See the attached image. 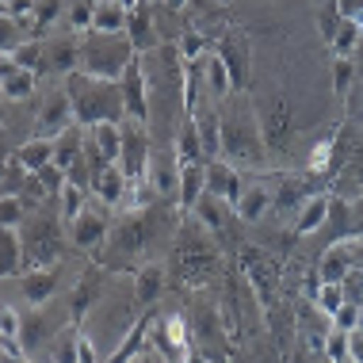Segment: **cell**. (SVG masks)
<instances>
[{
	"mask_svg": "<svg viewBox=\"0 0 363 363\" xmlns=\"http://www.w3.org/2000/svg\"><path fill=\"white\" fill-rule=\"evenodd\" d=\"M12 57H16L19 65H27V69L38 73V69H43V38H31V43L23 38V43L12 50Z\"/></svg>",
	"mask_w": 363,
	"mask_h": 363,
	"instance_id": "obj_37",
	"label": "cell"
},
{
	"mask_svg": "<svg viewBox=\"0 0 363 363\" xmlns=\"http://www.w3.org/2000/svg\"><path fill=\"white\" fill-rule=\"evenodd\" d=\"M207 50H211V46H207V38H203L199 31H184L180 35V62L191 65V62H199Z\"/></svg>",
	"mask_w": 363,
	"mask_h": 363,
	"instance_id": "obj_39",
	"label": "cell"
},
{
	"mask_svg": "<svg viewBox=\"0 0 363 363\" xmlns=\"http://www.w3.org/2000/svg\"><path fill=\"white\" fill-rule=\"evenodd\" d=\"M16 161H19V169H27V172H38L43 164H50L54 161V138H46V134H38V138L31 142H23L16 150Z\"/></svg>",
	"mask_w": 363,
	"mask_h": 363,
	"instance_id": "obj_25",
	"label": "cell"
},
{
	"mask_svg": "<svg viewBox=\"0 0 363 363\" xmlns=\"http://www.w3.org/2000/svg\"><path fill=\"white\" fill-rule=\"evenodd\" d=\"M65 88H69L77 123H84V126H92V123H119L123 115H126V107H123V84L119 81H104V77L73 69L69 81H65Z\"/></svg>",
	"mask_w": 363,
	"mask_h": 363,
	"instance_id": "obj_1",
	"label": "cell"
},
{
	"mask_svg": "<svg viewBox=\"0 0 363 363\" xmlns=\"http://www.w3.org/2000/svg\"><path fill=\"white\" fill-rule=\"evenodd\" d=\"M195 214H199V222H203V230H214L218 233L222 230V199L218 195H211V191H203L199 195V203L191 207Z\"/></svg>",
	"mask_w": 363,
	"mask_h": 363,
	"instance_id": "obj_32",
	"label": "cell"
},
{
	"mask_svg": "<svg viewBox=\"0 0 363 363\" xmlns=\"http://www.w3.org/2000/svg\"><path fill=\"white\" fill-rule=\"evenodd\" d=\"M81 153H84V134H81V126H65L62 134H54V164L57 169H65L69 172L77 161H81Z\"/></svg>",
	"mask_w": 363,
	"mask_h": 363,
	"instance_id": "obj_24",
	"label": "cell"
},
{
	"mask_svg": "<svg viewBox=\"0 0 363 363\" xmlns=\"http://www.w3.org/2000/svg\"><path fill=\"white\" fill-rule=\"evenodd\" d=\"M27 218V207H23V199H19L16 191H8V195H0V225H23Z\"/></svg>",
	"mask_w": 363,
	"mask_h": 363,
	"instance_id": "obj_35",
	"label": "cell"
},
{
	"mask_svg": "<svg viewBox=\"0 0 363 363\" xmlns=\"http://www.w3.org/2000/svg\"><path fill=\"white\" fill-rule=\"evenodd\" d=\"M84 142L100 153L104 164H111V161H119V157H123V126L119 123H92V126H88V134H84Z\"/></svg>",
	"mask_w": 363,
	"mask_h": 363,
	"instance_id": "obj_18",
	"label": "cell"
},
{
	"mask_svg": "<svg viewBox=\"0 0 363 363\" xmlns=\"http://www.w3.org/2000/svg\"><path fill=\"white\" fill-rule=\"evenodd\" d=\"M333 325L337 329H345V333H352V329H359V302H345L337 313H333Z\"/></svg>",
	"mask_w": 363,
	"mask_h": 363,
	"instance_id": "obj_42",
	"label": "cell"
},
{
	"mask_svg": "<svg viewBox=\"0 0 363 363\" xmlns=\"http://www.w3.org/2000/svg\"><path fill=\"white\" fill-rule=\"evenodd\" d=\"M96 291H100V276H96V272H84L81 283L73 287V298H69V306H73L69 318H73V321H81L84 313H88V306L96 302Z\"/></svg>",
	"mask_w": 363,
	"mask_h": 363,
	"instance_id": "obj_30",
	"label": "cell"
},
{
	"mask_svg": "<svg viewBox=\"0 0 363 363\" xmlns=\"http://www.w3.org/2000/svg\"><path fill=\"white\" fill-rule=\"evenodd\" d=\"M260 150H264V145H260V130H257V119H252L249 104H245L241 96L230 92V104L222 107V157L230 153L233 161L257 164Z\"/></svg>",
	"mask_w": 363,
	"mask_h": 363,
	"instance_id": "obj_3",
	"label": "cell"
},
{
	"mask_svg": "<svg viewBox=\"0 0 363 363\" xmlns=\"http://www.w3.org/2000/svg\"><path fill=\"white\" fill-rule=\"evenodd\" d=\"M184 161H207L203 157V138H199V126H195V119L188 115L180 126V138H176V164Z\"/></svg>",
	"mask_w": 363,
	"mask_h": 363,
	"instance_id": "obj_29",
	"label": "cell"
},
{
	"mask_svg": "<svg viewBox=\"0 0 363 363\" xmlns=\"http://www.w3.org/2000/svg\"><path fill=\"white\" fill-rule=\"evenodd\" d=\"M92 4L96 0H73V8H69L73 31H88V27H92Z\"/></svg>",
	"mask_w": 363,
	"mask_h": 363,
	"instance_id": "obj_43",
	"label": "cell"
},
{
	"mask_svg": "<svg viewBox=\"0 0 363 363\" xmlns=\"http://www.w3.org/2000/svg\"><path fill=\"white\" fill-rule=\"evenodd\" d=\"M43 69L65 73V77H69L73 69H81V38H77V35L43 38Z\"/></svg>",
	"mask_w": 363,
	"mask_h": 363,
	"instance_id": "obj_7",
	"label": "cell"
},
{
	"mask_svg": "<svg viewBox=\"0 0 363 363\" xmlns=\"http://www.w3.org/2000/svg\"><path fill=\"white\" fill-rule=\"evenodd\" d=\"M199 77H203V92L211 96V100H230V92H233V77H230V65L222 62V54L211 50L199 57Z\"/></svg>",
	"mask_w": 363,
	"mask_h": 363,
	"instance_id": "obj_11",
	"label": "cell"
},
{
	"mask_svg": "<svg viewBox=\"0 0 363 363\" xmlns=\"http://www.w3.org/2000/svg\"><path fill=\"white\" fill-rule=\"evenodd\" d=\"M329 150H333V145L321 142L318 150H313V157H310V169H325V164H329Z\"/></svg>",
	"mask_w": 363,
	"mask_h": 363,
	"instance_id": "obj_49",
	"label": "cell"
},
{
	"mask_svg": "<svg viewBox=\"0 0 363 363\" xmlns=\"http://www.w3.org/2000/svg\"><path fill=\"white\" fill-rule=\"evenodd\" d=\"M325 356H329V359H348V333H345V329L333 325L329 340H325Z\"/></svg>",
	"mask_w": 363,
	"mask_h": 363,
	"instance_id": "obj_44",
	"label": "cell"
},
{
	"mask_svg": "<svg viewBox=\"0 0 363 363\" xmlns=\"http://www.w3.org/2000/svg\"><path fill=\"white\" fill-rule=\"evenodd\" d=\"M333 84H337V92H348V84H352V57H337V65H333Z\"/></svg>",
	"mask_w": 363,
	"mask_h": 363,
	"instance_id": "obj_46",
	"label": "cell"
},
{
	"mask_svg": "<svg viewBox=\"0 0 363 363\" xmlns=\"http://www.w3.org/2000/svg\"><path fill=\"white\" fill-rule=\"evenodd\" d=\"M348 302V291H345V283H321L318 287V310L325 313V318H333L340 306Z\"/></svg>",
	"mask_w": 363,
	"mask_h": 363,
	"instance_id": "obj_33",
	"label": "cell"
},
{
	"mask_svg": "<svg viewBox=\"0 0 363 363\" xmlns=\"http://www.w3.org/2000/svg\"><path fill=\"white\" fill-rule=\"evenodd\" d=\"M245 188V180H241V172H238V164L230 161V157H214V161H207V191L211 195H218L222 203H238V195Z\"/></svg>",
	"mask_w": 363,
	"mask_h": 363,
	"instance_id": "obj_9",
	"label": "cell"
},
{
	"mask_svg": "<svg viewBox=\"0 0 363 363\" xmlns=\"http://www.w3.org/2000/svg\"><path fill=\"white\" fill-rule=\"evenodd\" d=\"M57 203H62V222H69V218H77V214L88 207V188L65 176L62 191H57Z\"/></svg>",
	"mask_w": 363,
	"mask_h": 363,
	"instance_id": "obj_31",
	"label": "cell"
},
{
	"mask_svg": "<svg viewBox=\"0 0 363 363\" xmlns=\"http://www.w3.org/2000/svg\"><path fill=\"white\" fill-rule=\"evenodd\" d=\"M214 50L222 54V62L230 65V77H233V88H245L249 84V38L241 31H225L218 38Z\"/></svg>",
	"mask_w": 363,
	"mask_h": 363,
	"instance_id": "obj_12",
	"label": "cell"
},
{
	"mask_svg": "<svg viewBox=\"0 0 363 363\" xmlns=\"http://www.w3.org/2000/svg\"><path fill=\"white\" fill-rule=\"evenodd\" d=\"M19 325H23V313L16 306H8V302H0V337L19 340Z\"/></svg>",
	"mask_w": 363,
	"mask_h": 363,
	"instance_id": "obj_41",
	"label": "cell"
},
{
	"mask_svg": "<svg viewBox=\"0 0 363 363\" xmlns=\"http://www.w3.org/2000/svg\"><path fill=\"white\" fill-rule=\"evenodd\" d=\"M180 268H184V276H188V283H203L214 268H218V257H214L203 241H188V245H180Z\"/></svg>",
	"mask_w": 363,
	"mask_h": 363,
	"instance_id": "obj_21",
	"label": "cell"
},
{
	"mask_svg": "<svg viewBox=\"0 0 363 363\" xmlns=\"http://www.w3.org/2000/svg\"><path fill=\"white\" fill-rule=\"evenodd\" d=\"M126 8L123 0H96L92 4V31H126Z\"/></svg>",
	"mask_w": 363,
	"mask_h": 363,
	"instance_id": "obj_26",
	"label": "cell"
},
{
	"mask_svg": "<svg viewBox=\"0 0 363 363\" xmlns=\"http://www.w3.org/2000/svg\"><path fill=\"white\" fill-rule=\"evenodd\" d=\"M325 225H337L340 238H348L352 225H356V214H352V207H348L345 199H333V203H329V222H325Z\"/></svg>",
	"mask_w": 363,
	"mask_h": 363,
	"instance_id": "obj_38",
	"label": "cell"
},
{
	"mask_svg": "<svg viewBox=\"0 0 363 363\" xmlns=\"http://www.w3.org/2000/svg\"><path fill=\"white\" fill-rule=\"evenodd\" d=\"M337 23H340V12H337V0H333V4L321 8V16H318V27H321V38H325V43H333Z\"/></svg>",
	"mask_w": 363,
	"mask_h": 363,
	"instance_id": "obj_45",
	"label": "cell"
},
{
	"mask_svg": "<svg viewBox=\"0 0 363 363\" xmlns=\"http://www.w3.org/2000/svg\"><path fill=\"white\" fill-rule=\"evenodd\" d=\"M126 172H123V164L119 161H111V164H104L100 172H96V180H92V191H96V199L104 203V207H119L123 203V191H126Z\"/></svg>",
	"mask_w": 363,
	"mask_h": 363,
	"instance_id": "obj_20",
	"label": "cell"
},
{
	"mask_svg": "<svg viewBox=\"0 0 363 363\" xmlns=\"http://www.w3.org/2000/svg\"><path fill=\"white\" fill-rule=\"evenodd\" d=\"M73 123H77V115H73L69 88H54V92L43 100V111H38V134L54 138V134H62L65 126H73Z\"/></svg>",
	"mask_w": 363,
	"mask_h": 363,
	"instance_id": "obj_8",
	"label": "cell"
},
{
	"mask_svg": "<svg viewBox=\"0 0 363 363\" xmlns=\"http://www.w3.org/2000/svg\"><path fill=\"white\" fill-rule=\"evenodd\" d=\"M57 8H62V0H35V12H31V27H35V31H46V27L54 23Z\"/></svg>",
	"mask_w": 363,
	"mask_h": 363,
	"instance_id": "obj_40",
	"label": "cell"
},
{
	"mask_svg": "<svg viewBox=\"0 0 363 363\" xmlns=\"http://www.w3.org/2000/svg\"><path fill=\"white\" fill-rule=\"evenodd\" d=\"M164 340L176 348V356H191L188 352V325H184L180 313H169V318H164Z\"/></svg>",
	"mask_w": 363,
	"mask_h": 363,
	"instance_id": "obj_34",
	"label": "cell"
},
{
	"mask_svg": "<svg viewBox=\"0 0 363 363\" xmlns=\"http://www.w3.org/2000/svg\"><path fill=\"white\" fill-rule=\"evenodd\" d=\"M100 352H96V345L84 337V333H77V359H96Z\"/></svg>",
	"mask_w": 363,
	"mask_h": 363,
	"instance_id": "obj_48",
	"label": "cell"
},
{
	"mask_svg": "<svg viewBox=\"0 0 363 363\" xmlns=\"http://www.w3.org/2000/svg\"><path fill=\"white\" fill-rule=\"evenodd\" d=\"M352 264H356V249L348 241H333L325 249V257H321L318 276H321V283H345L352 276Z\"/></svg>",
	"mask_w": 363,
	"mask_h": 363,
	"instance_id": "obj_16",
	"label": "cell"
},
{
	"mask_svg": "<svg viewBox=\"0 0 363 363\" xmlns=\"http://www.w3.org/2000/svg\"><path fill=\"white\" fill-rule=\"evenodd\" d=\"M38 84V73L19 65L12 54H0V96L4 100H27Z\"/></svg>",
	"mask_w": 363,
	"mask_h": 363,
	"instance_id": "obj_10",
	"label": "cell"
},
{
	"mask_svg": "<svg viewBox=\"0 0 363 363\" xmlns=\"http://www.w3.org/2000/svg\"><path fill=\"white\" fill-rule=\"evenodd\" d=\"M107 211L111 207H92V199H88V207L77 214V218L65 222V233H69V241L77 249H100L104 238H107Z\"/></svg>",
	"mask_w": 363,
	"mask_h": 363,
	"instance_id": "obj_5",
	"label": "cell"
},
{
	"mask_svg": "<svg viewBox=\"0 0 363 363\" xmlns=\"http://www.w3.org/2000/svg\"><path fill=\"white\" fill-rule=\"evenodd\" d=\"M123 107L130 119H150V81H145V69H142V54L130 57V65L123 69Z\"/></svg>",
	"mask_w": 363,
	"mask_h": 363,
	"instance_id": "obj_6",
	"label": "cell"
},
{
	"mask_svg": "<svg viewBox=\"0 0 363 363\" xmlns=\"http://www.w3.org/2000/svg\"><path fill=\"white\" fill-rule=\"evenodd\" d=\"M126 38H130L134 54H150L157 46V31H153V12H150V0H142L130 16H126Z\"/></svg>",
	"mask_w": 363,
	"mask_h": 363,
	"instance_id": "obj_19",
	"label": "cell"
},
{
	"mask_svg": "<svg viewBox=\"0 0 363 363\" xmlns=\"http://www.w3.org/2000/svg\"><path fill=\"white\" fill-rule=\"evenodd\" d=\"M62 321H65V318H62ZM62 321H50V318H46V302H43V306H31V313H27L23 325H19V345L27 348V356H31V352L43 345V340L57 337Z\"/></svg>",
	"mask_w": 363,
	"mask_h": 363,
	"instance_id": "obj_14",
	"label": "cell"
},
{
	"mask_svg": "<svg viewBox=\"0 0 363 363\" xmlns=\"http://www.w3.org/2000/svg\"><path fill=\"white\" fill-rule=\"evenodd\" d=\"M19 43H23V27H19V19L0 12V54H12Z\"/></svg>",
	"mask_w": 363,
	"mask_h": 363,
	"instance_id": "obj_36",
	"label": "cell"
},
{
	"mask_svg": "<svg viewBox=\"0 0 363 363\" xmlns=\"http://www.w3.org/2000/svg\"><path fill=\"white\" fill-rule=\"evenodd\" d=\"M161 291H164V268L161 264H142L138 276H134V294H138V302L150 306Z\"/></svg>",
	"mask_w": 363,
	"mask_h": 363,
	"instance_id": "obj_28",
	"label": "cell"
},
{
	"mask_svg": "<svg viewBox=\"0 0 363 363\" xmlns=\"http://www.w3.org/2000/svg\"><path fill=\"white\" fill-rule=\"evenodd\" d=\"M134 46L126 31H92L88 27L81 38V69L104 81H123V69L130 65Z\"/></svg>",
	"mask_w": 363,
	"mask_h": 363,
	"instance_id": "obj_2",
	"label": "cell"
},
{
	"mask_svg": "<svg viewBox=\"0 0 363 363\" xmlns=\"http://www.w3.org/2000/svg\"><path fill=\"white\" fill-rule=\"evenodd\" d=\"M329 203H333V195L325 191H318V195H306V199L294 207V230L306 238V233H318L321 225L329 222Z\"/></svg>",
	"mask_w": 363,
	"mask_h": 363,
	"instance_id": "obj_17",
	"label": "cell"
},
{
	"mask_svg": "<svg viewBox=\"0 0 363 363\" xmlns=\"http://www.w3.org/2000/svg\"><path fill=\"white\" fill-rule=\"evenodd\" d=\"M272 207V188L268 184H245L238 203H233V211H238L241 222H260L264 214H268Z\"/></svg>",
	"mask_w": 363,
	"mask_h": 363,
	"instance_id": "obj_22",
	"label": "cell"
},
{
	"mask_svg": "<svg viewBox=\"0 0 363 363\" xmlns=\"http://www.w3.org/2000/svg\"><path fill=\"white\" fill-rule=\"evenodd\" d=\"M19 287H23V298L31 302V306L50 302L54 291H57V264H46V268H27V276H19Z\"/></svg>",
	"mask_w": 363,
	"mask_h": 363,
	"instance_id": "obj_15",
	"label": "cell"
},
{
	"mask_svg": "<svg viewBox=\"0 0 363 363\" xmlns=\"http://www.w3.org/2000/svg\"><path fill=\"white\" fill-rule=\"evenodd\" d=\"M164 4H169V8H172V12H184V8H188V4H191V0H164Z\"/></svg>",
	"mask_w": 363,
	"mask_h": 363,
	"instance_id": "obj_50",
	"label": "cell"
},
{
	"mask_svg": "<svg viewBox=\"0 0 363 363\" xmlns=\"http://www.w3.org/2000/svg\"><path fill=\"white\" fill-rule=\"evenodd\" d=\"M359 38H363V23H359V19H345V16H340L337 35H333V43H329L333 57H352V54H356V46H359Z\"/></svg>",
	"mask_w": 363,
	"mask_h": 363,
	"instance_id": "obj_27",
	"label": "cell"
},
{
	"mask_svg": "<svg viewBox=\"0 0 363 363\" xmlns=\"http://www.w3.org/2000/svg\"><path fill=\"white\" fill-rule=\"evenodd\" d=\"M203 191H207V161L176 164V195H180V207L191 211L195 203H199Z\"/></svg>",
	"mask_w": 363,
	"mask_h": 363,
	"instance_id": "obj_13",
	"label": "cell"
},
{
	"mask_svg": "<svg viewBox=\"0 0 363 363\" xmlns=\"http://www.w3.org/2000/svg\"><path fill=\"white\" fill-rule=\"evenodd\" d=\"M123 126V172L126 180H145V172H150V157H153V145H150V126L142 119H130V115H123L119 119Z\"/></svg>",
	"mask_w": 363,
	"mask_h": 363,
	"instance_id": "obj_4",
	"label": "cell"
},
{
	"mask_svg": "<svg viewBox=\"0 0 363 363\" xmlns=\"http://www.w3.org/2000/svg\"><path fill=\"white\" fill-rule=\"evenodd\" d=\"M359 329H363V306H359Z\"/></svg>",
	"mask_w": 363,
	"mask_h": 363,
	"instance_id": "obj_51",
	"label": "cell"
},
{
	"mask_svg": "<svg viewBox=\"0 0 363 363\" xmlns=\"http://www.w3.org/2000/svg\"><path fill=\"white\" fill-rule=\"evenodd\" d=\"M23 238L16 225H0V279H16L23 268Z\"/></svg>",
	"mask_w": 363,
	"mask_h": 363,
	"instance_id": "obj_23",
	"label": "cell"
},
{
	"mask_svg": "<svg viewBox=\"0 0 363 363\" xmlns=\"http://www.w3.org/2000/svg\"><path fill=\"white\" fill-rule=\"evenodd\" d=\"M337 12L345 19H359L363 23V0H337Z\"/></svg>",
	"mask_w": 363,
	"mask_h": 363,
	"instance_id": "obj_47",
	"label": "cell"
}]
</instances>
